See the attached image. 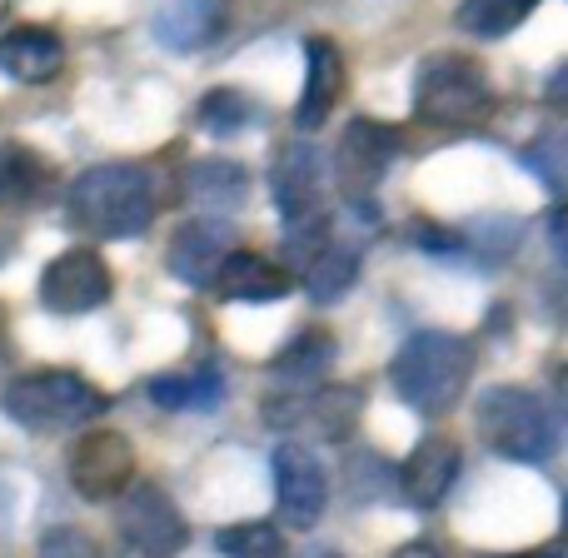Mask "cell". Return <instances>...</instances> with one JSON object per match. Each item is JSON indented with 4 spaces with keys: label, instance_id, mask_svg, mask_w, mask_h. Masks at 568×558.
Listing matches in <instances>:
<instances>
[{
    "label": "cell",
    "instance_id": "8",
    "mask_svg": "<svg viewBox=\"0 0 568 558\" xmlns=\"http://www.w3.org/2000/svg\"><path fill=\"white\" fill-rule=\"evenodd\" d=\"M65 474L80 499L105 504V499H115V494H125L130 479H135V444L115 429H90L70 444Z\"/></svg>",
    "mask_w": 568,
    "mask_h": 558
},
{
    "label": "cell",
    "instance_id": "1",
    "mask_svg": "<svg viewBox=\"0 0 568 558\" xmlns=\"http://www.w3.org/2000/svg\"><path fill=\"white\" fill-rule=\"evenodd\" d=\"M474 379V344L449 329H419L399 344L389 364V384L414 414L439 419L464 399Z\"/></svg>",
    "mask_w": 568,
    "mask_h": 558
},
{
    "label": "cell",
    "instance_id": "10",
    "mask_svg": "<svg viewBox=\"0 0 568 558\" xmlns=\"http://www.w3.org/2000/svg\"><path fill=\"white\" fill-rule=\"evenodd\" d=\"M270 190L284 215V225H304V220H324V155L314 145H284L270 170Z\"/></svg>",
    "mask_w": 568,
    "mask_h": 558
},
{
    "label": "cell",
    "instance_id": "25",
    "mask_svg": "<svg viewBox=\"0 0 568 558\" xmlns=\"http://www.w3.org/2000/svg\"><path fill=\"white\" fill-rule=\"evenodd\" d=\"M195 115H200V130H205V135H240V130L255 120V105H250L235 85H220L200 100Z\"/></svg>",
    "mask_w": 568,
    "mask_h": 558
},
{
    "label": "cell",
    "instance_id": "28",
    "mask_svg": "<svg viewBox=\"0 0 568 558\" xmlns=\"http://www.w3.org/2000/svg\"><path fill=\"white\" fill-rule=\"evenodd\" d=\"M414 240H419L429 255H459V245H464L454 230H439V225H429V220H419V225H414Z\"/></svg>",
    "mask_w": 568,
    "mask_h": 558
},
{
    "label": "cell",
    "instance_id": "9",
    "mask_svg": "<svg viewBox=\"0 0 568 558\" xmlns=\"http://www.w3.org/2000/svg\"><path fill=\"white\" fill-rule=\"evenodd\" d=\"M110 294H115V275H110V265L90 245L55 255L45 265V275H40V304L50 314H90Z\"/></svg>",
    "mask_w": 568,
    "mask_h": 558
},
{
    "label": "cell",
    "instance_id": "23",
    "mask_svg": "<svg viewBox=\"0 0 568 558\" xmlns=\"http://www.w3.org/2000/svg\"><path fill=\"white\" fill-rule=\"evenodd\" d=\"M534 10H539V0H464L454 20H459V30H469L479 40H499L509 30H519Z\"/></svg>",
    "mask_w": 568,
    "mask_h": 558
},
{
    "label": "cell",
    "instance_id": "4",
    "mask_svg": "<svg viewBox=\"0 0 568 558\" xmlns=\"http://www.w3.org/2000/svg\"><path fill=\"white\" fill-rule=\"evenodd\" d=\"M479 434L499 459L549 464L559 454V419L524 384H494L479 394Z\"/></svg>",
    "mask_w": 568,
    "mask_h": 558
},
{
    "label": "cell",
    "instance_id": "32",
    "mask_svg": "<svg viewBox=\"0 0 568 558\" xmlns=\"http://www.w3.org/2000/svg\"><path fill=\"white\" fill-rule=\"evenodd\" d=\"M0 329H6V310H0Z\"/></svg>",
    "mask_w": 568,
    "mask_h": 558
},
{
    "label": "cell",
    "instance_id": "5",
    "mask_svg": "<svg viewBox=\"0 0 568 558\" xmlns=\"http://www.w3.org/2000/svg\"><path fill=\"white\" fill-rule=\"evenodd\" d=\"M414 115L439 130H474L494 115V85L479 60L434 55L414 75Z\"/></svg>",
    "mask_w": 568,
    "mask_h": 558
},
{
    "label": "cell",
    "instance_id": "18",
    "mask_svg": "<svg viewBox=\"0 0 568 558\" xmlns=\"http://www.w3.org/2000/svg\"><path fill=\"white\" fill-rule=\"evenodd\" d=\"M185 200L210 220L230 215L250 200V170L240 160H195L185 170Z\"/></svg>",
    "mask_w": 568,
    "mask_h": 558
},
{
    "label": "cell",
    "instance_id": "13",
    "mask_svg": "<svg viewBox=\"0 0 568 558\" xmlns=\"http://www.w3.org/2000/svg\"><path fill=\"white\" fill-rule=\"evenodd\" d=\"M344 95V55L334 40L310 35L304 40V95L300 110H294V125L300 130H320L329 125V110L339 105Z\"/></svg>",
    "mask_w": 568,
    "mask_h": 558
},
{
    "label": "cell",
    "instance_id": "24",
    "mask_svg": "<svg viewBox=\"0 0 568 558\" xmlns=\"http://www.w3.org/2000/svg\"><path fill=\"white\" fill-rule=\"evenodd\" d=\"M215 549L225 558H290V544L275 524H230L215 534Z\"/></svg>",
    "mask_w": 568,
    "mask_h": 558
},
{
    "label": "cell",
    "instance_id": "3",
    "mask_svg": "<svg viewBox=\"0 0 568 558\" xmlns=\"http://www.w3.org/2000/svg\"><path fill=\"white\" fill-rule=\"evenodd\" d=\"M0 409L30 434H65L100 419L110 409V399L100 384H90L75 369H30L6 384Z\"/></svg>",
    "mask_w": 568,
    "mask_h": 558
},
{
    "label": "cell",
    "instance_id": "11",
    "mask_svg": "<svg viewBox=\"0 0 568 558\" xmlns=\"http://www.w3.org/2000/svg\"><path fill=\"white\" fill-rule=\"evenodd\" d=\"M275 499H280V519L290 529H314L329 504V479H324L320 459L300 444H280L275 449Z\"/></svg>",
    "mask_w": 568,
    "mask_h": 558
},
{
    "label": "cell",
    "instance_id": "22",
    "mask_svg": "<svg viewBox=\"0 0 568 558\" xmlns=\"http://www.w3.org/2000/svg\"><path fill=\"white\" fill-rule=\"evenodd\" d=\"M300 275H304V290H310L314 304H334L359 284V250L354 245H324Z\"/></svg>",
    "mask_w": 568,
    "mask_h": 558
},
{
    "label": "cell",
    "instance_id": "30",
    "mask_svg": "<svg viewBox=\"0 0 568 558\" xmlns=\"http://www.w3.org/2000/svg\"><path fill=\"white\" fill-rule=\"evenodd\" d=\"M504 558H559V549H534V554H504Z\"/></svg>",
    "mask_w": 568,
    "mask_h": 558
},
{
    "label": "cell",
    "instance_id": "19",
    "mask_svg": "<svg viewBox=\"0 0 568 558\" xmlns=\"http://www.w3.org/2000/svg\"><path fill=\"white\" fill-rule=\"evenodd\" d=\"M334 354H339V344H334L329 329H320V324H310V329H300L290 344L275 354V364H270V374H275L280 384H290V394H310L314 384L329 374Z\"/></svg>",
    "mask_w": 568,
    "mask_h": 558
},
{
    "label": "cell",
    "instance_id": "27",
    "mask_svg": "<svg viewBox=\"0 0 568 558\" xmlns=\"http://www.w3.org/2000/svg\"><path fill=\"white\" fill-rule=\"evenodd\" d=\"M559 150H564V140H559V135H549L544 145H534L529 155H524V165L539 170V180L554 190V195L564 190V155H559Z\"/></svg>",
    "mask_w": 568,
    "mask_h": 558
},
{
    "label": "cell",
    "instance_id": "6",
    "mask_svg": "<svg viewBox=\"0 0 568 558\" xmlns=\"http://www.w3.org/2000/svg\"><path fill=\"white\" fill-rule=\"evenodd\" d=\"M404 150V135L384 120H369V115H354L344 125L339 145H334V190L344 195V205L354 210L359 220H379V205H374V190L379 180L389 175V165L399 160Z\"/></svg>",
    "mask_w": 568,
    "mask_h": 558
},
{
    "label": "cell",
    "instance_id": "17",
    "mask_svg": "<svg viewBox=\"0 0 568 558\" xmlns=\"http://www.w3.org/2000/svg\"><path fill=\"white\" fill-rule=\"evenodd\" d=\"M220 26H225V0H170L150 30L175 55H195L220 35Z\"/></svg>",
    "mask_w": 568,
    "mask_h": 558
},
{
    "label": "cell",
    "instance_id": "7",
    "mask_svg": "<svg viewBox=\"0 0 568 558\" xmlns=\"http://www.w3.org/2000/svg\"><path fill=\"white\" fill-rule=\"evenodd\" d=\"M115 529L130 554L140 558H175L190 544V524L160 484H130L115 504Z\"/></svg>",
    "mask_w": 568,
    "mask_h": 558
},
{
    "label": "cell",
    "instance_id": "2",
    "mask_svg": "<svg viewBox=\"0 0 568 558\" xmlns=\"http://www.w3.org/2000/svg\"><path fill=\"white\" fill-rule=\"evenodd\" d=\"M70 225L90 240H135L155 220V185L140 165H95L80 170L65 190Z\"/></svg>",
    "mask_w": 568,
    "mask_h": 558
},
{
    "label": "cell",
    "instance_id": "15",
    "mask_svg": "<svg viewBox=\"0 0 568 558\" xmlns=\"http://www.w3.org/2000/svg\"><path fill=\"white\" fill-rule=\"evenodd\" d=\"M210 290L230 304H270L294 290V275L284 265H275V260L255 255V250H235V255L215 270Z\"/></svg>",
    "mask_w": 568,
    "mask_h": 558
},
{
    "label": "cell",
    "instance_id": "16",
    "mask_svg": "<svg viewBox=\"0 0 568 558\" xmlns=\"http://www.w3.org/2000/svg\"><path fill=\"white\" fill-rule=\"evenodd\" d=\"M65 65V45L50 26H16L0 35V70L20 85H45Z\"/></svg>",
    "mask_w": 568,
    "mask_h": 558
},
{
    "label": "cell",
    "instance_id": "14",
    "mask_svg": "<svg viewBox=\"0 0 568 558\" xmlns=\"http://www.w3.org/2000/svg\"><path fill=\"white\" fill-rule=\"evenodd\" d=\"M459 444L454 439H419L414 444V454L404 459V474H399V489L404 499L414 504V509H439L444 499H449L454 479H459Z\"/></svg>",
    "mask_w": 568,
    "mask_h": 558
},
{
    "label": "cell",
    "instance_id": "12",
    "mask_svg": "<svg viewBox=\"0 0 568 558\" xmlns=\"http://www.w3.org/2000/svg\"><path fill=\"white\" fill-rule=\"evenodd\" d=\"M235 255V230L225 220H185V225L170 235V250H165V270L175 280H185L190 290H210L215 270Z\"/></svg>",
    "mask_w": 568,
    "mask_h": 558
},
{
    "label": "cell",
    "instance_id": "31",
    "mask_svg": "<svg viewBox=\"0 0 568 558\" xmlns=\"http://www.w3.org/2000/svg\"><path fill=\"white\" fill-rule=\"evenodd\" d=\"M314 558H344V554H314Z\"/></svg>",
    "mask_w": 568,
    "mask_h": 558
},
{
    "label": "cell",
    "instance_id": "29",
    "mask_svg": "<svg viewBox=\"0 0 568 558\" xmlns=\"http://www.w3.org/2000/svg\"><path fill=\"white\" fill-rule=\"evenodd\" d=\"M394 558H444V554L434 549V544H404V549L394 554Z\"/></svg>",
    "mask_w": 568,
    "mask_h": 558
},
{
    "label": "cell",
    "instance_id": "21",
    "mask_svg": "<svg viewBox=\"0 0 568 558\" xmlns=\"http://www.w3.org/2000/svg\"><path fill=\"white\" fill-rule=\"evenodd\" d=\"M145 394L170 414H210L225 404V374L200 364V369H180V374H160L145 384Z\"/></svg>",
    "mask_w": 568,
    "mask_h": 558
},
{
    "label": "cell",
    "instance_id": "26",
    "mask_svg": "<svg viewBox=\"0 0 568 558\" xmlns=\"http://www.w3.org/2000/svg\"><path fill=\"white\" fill-rule=\"evenodd\" d=\"M40 558H105V549L85 529H75V524H55L40 539Z\"/></svg>",
    "mask_w": 568,
    "mask_h": 558
},
{
    "label": "cell",
    "instance_id": "20",
    "mask_svg": "<svg viewBox=\"0 0 568 558\" xmlns=\"http://www.w3.org/2000/svg\"><path fill=\"white\" fill-rule=\"evenodd\" d=\"M50 180V160L40 150L20 145V140H0V210H30L45 200Z\"/></svg>",
    "mask_w": 568,
    "mask_h": 558
}]
</instances>
